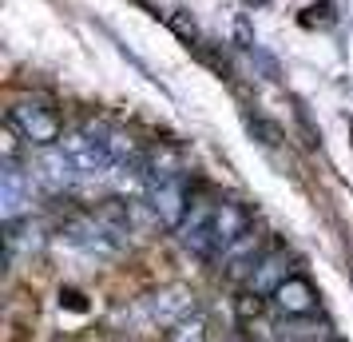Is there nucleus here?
<instances>
[{
  "mask_svg": "<svg viewBox=\"0 0 353 342\" xmlns=\"http://www.w3.org/2000/svg\"><path fill=\"white\" fill-rule=\"evenodd\" d=\"M270 303H274V310H278L282 319H310V314L318 310V291H314V283H310L305 275L294 271V275L270 294Z\"/></svg>",
  "mask_w": 353,
  "mask_h": 342,
  "instance_id": "obj_3",
  "label": "nucleus"
},
{
  "mask_svg": "<svg viewBox=\"0 0 353 342\" xmlns=\"http://www.w3.org/2000/svg\"><path fill=\"white\" fill-rule=\"evenodd\" d=\"M325 342H337V339H325Z\"/></svg>",
  "mask_w": 353,
  "mask_h": 342,
  "instance_id": "obj_9",
  "label": "nucleus"
},
{
  "mask_svg": "<svg viewBox=\"0 0 353 342\" xmlns=\"http://www.w3.org/2000/svg\"><path fill=\"white\" fill-rule=\"evenodd\" d=\"M270 251H266V235H258L254 227L246 231V235H239L234 243L226 247L223 255V271H226V278H234V283H250V275L258 271V263L266 259Z\"/></svg>",
  "mask_w": 353,
  "mask_h": 342,
  "instance_id": "obj_2",
  "label": "nucleus"
},
{
  "mask_svg": "<svg viewBox=\"0 0 353 342\" xmlns=\"http://www.w3.org/2000/svg\"><path fill=\"white\" fill-rule=\"evenodd\" d=\"M163 342H207V323L199 314H187V319H179V323L167 326Z\"/></svg>",
  "mask_w": 353,
  "mask_h": 342,
  "instance_id": "obj_7",
  "label": "nucleus"
},
{
  "mask_svg": "<svg viewBox=\"0 0 353 342\" xmlns=\"http://www.w3.org/2000/svg\"><path fill=\"white\" fill-rule=\"evenodd\" d=\"M290 275H294V259H290L286 251H270L266 259L258 263V271L250 275V283H246V287H250L254 294H274Z\"/></svg>",
  "mask_w": 353,
  "mask_h": 342,
  "instance_id": "obj_5",
  "label": "nucleus"
},
{
  "mask_svg": "<svg viewBox=\"0 0 353 342\" xmlns=\"http://www.w3.org/2000/svg\"><path fill=\"white\" fill-rule=\"evenodd\" d=\"M250 227H254L250 211H246L242 203H234V199H223V196H219V203H214V219H210V231H214L219 255H223V251L234 243L239 235H246Z\"/></svg>",
  "mask_w": 353,
  "mask_h": 342,
  "instance_id": "obj_4",
  "label": "nucleus"
},
{
  "mask_svg": "<svg viewBox=\"0 0 353 342\" xmlns=\"http://www.w3.org/2000/svg\"><path fill=\"white\" fill-rule=\"evenodd\" d=\"M12 128L24 135V144L32 147H52L56 140H60V131H64V120H60V112L52 108L48 99L40 96H20L8 104V115H4Z\"/></svg>",
  "mask_w": 353,
  "mask_h": 342,
  "instance_id": "obj_1",
  "label": "nucleus"
},
{
  "mask_svg": "<svg viewBox=\"0 0 353 342\" xmlns=\"http://www.w3.org/2000/svg\"><path fill=\"white\" fill-rule=\"evenodd\" d=\"M60 298H68V307H72V310H83V307H88V303H83V294H76V291L60 294Z\"/></svg>",
  "mask_w": 353,
  "mask_h": 342,
  "instance_id": "obj_8",
  "label": "nucleus"
},
{
  "mask_svg": "<svg viewBox=\"0 0 353 342\" xmlns=\"http://www.w3.org/2000/svg\"><path fill=\"white\" fill-rule=\"evenodd\" d=\"M0 187H4V223H8V219H17L20 207L32 199V175H24L17 163H4Z\"/></svg>",
  "mask_w": 353,
  "mask_h": 342,
  "instance_id": "obj_6",
  "label": "nucleus"
}]
</instances>
